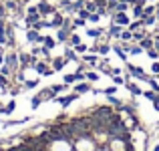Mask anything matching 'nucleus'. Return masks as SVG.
Listing matches in <instances>:
<instances>
[{
    "instance_id": "nucleus-30",
    "label": "nucleus",
    "mask_w": 159,
    "mask_h": 151,
    "mask_svg": "<svg viewBox=\"0 0 159 151\" xmlns=\"http://www.w3.org/2000/svg\"><path fill=\"white\" fill-rule=\"evenodd\" d=\"M121 40H123V43H127V40H133V32L129 30V28H127V30L123 28V32H121Z\"/></svg>"
},
{
    "instance_id": "nucleus-46",
    "label": "nucleus",
    "mask_w": 159,
    "mask_h": 151,
    "mask_svg": "<svg viewBox=\"0 0 159 151\" xmlns=\"http://www.w3.org/2000/svg\"><path fill=\"white\" fill-rule=\"evenodd\" d=\"M4 14H6V6H2V4H0V18H4Z\"/></svg>"
},
{
    "instance_id": "nucleus-20",
    "label": "nucleus",
    "mask_w": 159,
    "mask_h": 151,
    "mask_svg": "<svg viewBox=\"0 0 159 151\" xmlns=\"http://www.w3.org/2000/svg\"><path fill=\"white\" fill-rule=\"evenodd\" d=\"M105 97H107V103H109V105H113V107H117V109H119L121 105H123V101L117 99L115 95H105Z\"/></svg>"
},
{
    "instance_id": "nucleus-44",
    "label": "nucleus",
    "mask_w": 159,
    "mask_h": 151,
    "mask_svg": "<svg viewBox=\"0 0 159 151\" xmlns=\"http://www.w3.org/2000/svg\"><path fill=\"white\" fill-rule=\"evenodd\" d=\"M151 103H153V109H155V111L159 113V95H157V97H155V99L151 101Z\"/></svg>"
},
{
    "instance_id": "nucleus-33",
    "label": "nucleus",
    "mask_w": 159,
    "mask_h": 151,
    "mask_svg": "<svg viewBox=\"0 0 159 151\" xmlns=\"http://www.w3.org/2000/svg\"><path fill=\"white\" fill-rule=\"evenodd\" d=\"M157 95H159V93H155V91H151V89H149V91H143V97H145V99H149V101H153V99L157 97Z\"/></svg>"
},
{
    "instance_id": "nucleus-16",
    "label": "nucleus",
    "mask_w": 159,
    "mask_h": 151,
    "mask_svg": "<svg viewBox=\"0 0 159 151\" xmlns=\"http://www.w3.org/2000/svg\"><path fill=\"white\" fill-rule=\"evenodd\" d=\"M113 50L117 53V57H119L121 61H127V50L123 48V44H113Z\"/></svg>"
},
{
    "instance_id": "nucleus-10",
    "label": "nucleus",
    "mask_w": 159,
    "mask_h": 151,
    "mask_svg": "<svg viewBox=\"0 0 159 151\" xmlns=\"http://www.w3.org/2000/svg\"><path fill=\"white\" fill-rule=\"evenodd\" d=\"M48 22H51L52 28H61L62 22H65V16H62L61 12H54V14H52V20H48Z\"/></svg>"
},
{
    "instance_id": "nucleus-4",
    "label": "nucleus",
    "mask_w": 159,
    "mask_h": 151,
    "mask_svg": "<svg viewBox=\"0 0 159 151\" xmlns=\"http://www.w3.org/2000/svg\"><path fill=\"white\" fill-rule=\"evenodd\" d=\"M36 8H39V12H40V16H48V14H54V8L51 6V4L47 2V0H40L39 4H36Z\"/></svg>"
},
{
    "instance_id": "nucleus-5",
    "label": "nucleus",
    "mask_w": 159,
    "mask_h": 151,
    "mask_svg": "<svg viewBox=\"0 0 159 151\" xmlns=\"http://www.w3.org/2000/svg\"><path fill=\"white\" fill-rule=\"evenodd\" d=\"M32 66H34V71H36L39 75H52V73H54V69H52V66H47V62H44V61L34 62Z\"/></svg>"
},
{
    "instance_id": "nucleus-22",
    "label": "nucleus",
    "mask_w": 159,
    "mask_h": 151,
    "mask_svg": "<svg viewBox=\"0 0 159 151\" xmlns=\"http://www.w3.org/2000/svg\"><path fill=\"white\" fill-rule=\"evenodd\" d=\"M141 20H143V26H153V24L157 22V16L155 14H149V16H143Z\"/></svg>"
},
{
    "instance_id": "nucleus-1",
    "label": "nucleus",
    "mask_w": 159,
    "mask_h": 151,
    "mask_svg": "<svg viewBox=\"0 0 159 151\" xmlns=\"http://www.w3.org/2000/svg\"><path fill=\"white\" fill-rule=\"evenodd\" d=\"M125 65H127V71H129L131 77L139 79V81H147V75H145V71L141 69V66H135V65H131V62H125Z\"/></svg>"
},
{
    "instance_id": "nucleus-38",
    "label": "nucleus",
    "mask_w": 159,
    "mask_h": 151,
    "mask_svg": "<svg viewBox=\"0 0 159 151\" xmlns=\"http://www.w3.org/2000/svg\"><path fill=\"white\" fill-rule=\"evenodd\" d=\"M113 83H115L117 87H119V85H125V79L121 77V75H115V77H113Z\"/></svg>"
},
{
    "instance_id": "nucleus-37",
    "label": "nucleus",
    "mask_w": 159,
    "mask_h": 151,
    "mask_svg": "<svg viewBox=\"0 0 159 151\" xmlns=\"http://www.w3.org/2000/svg\"><path fill=\"white\" fill-rule=\"evenodd\" d=\"M149 14H155V6H143V16H149Z\"/></svg>"
},
{
    "instance_id": "nucleus-25",
    "label": "nucleus",
    "mask_w": 159,
    "mask_h": 151,
    "mask_svg": "<svg viewBox=\"0 0 159 151\" xmlns=\"http://www.w3.org/2000/svg\"><path fill=\"white\" fill-rule=\"evenodd\" d=\"M85 79L89 83H95V81H99L101 77H99V73H95V71H87V73H85Z\"/></svg>"
},
{
    "instance_id": "nucleus-12",
    "label": "nucleus",
    "mask_w": 159,
    "mask_h": 151,
    "mask_svg": "<svg viewBox=\"0 0 159 151\" xmlns=\"http://www.w3.org/2000/svg\"><path fill=\"white\" fill-rule=\"evenodd\" d=\"M125 87H127V89H129V93H131V95H133V97H143V91H141V89H139V87H137V85H135V83H131V81H127V83H125Z\"/></svg>"
},
{
    "instance_id": "nucleus-9",
    "label": "nucleus",
    "mask_w": 159,
    "mask_h": 151,
    "mask_svg": "<svg viewBox=\"0 0 159 151\" xmlns=\"http://www.w3.org/2000/svg\"><path fill=\"white\" fill-rule=\"evenodd\" d=\"M26 39L30 40V43H43V36L39 34L36 28H28V30H26Z\"/></svg>"
},
{
    "instance_id": "nucleus-49",
    "label": "nucleus",
    "mask_w": 159,
    "mask_h": 151,
    "mask_svg": "<svg viewBox=\"0 0 159 151\" xmlns=\"http://www.w3.org/2000/svg\"><path fill=\"white\" fill-rule=\"evenodd\" d=\"M4 62V57H2V48H0V65Z\"/></svg>"
},
{
    "instance_id": "nucleus-26",
    "label": "nucleus",
    "mask_w": 159,
    "mask_h": 151,
    "mask_svg": "<svg viewBox=\"0 0 159 151\" xmlns=\"http://www.w3.org/2000/svg\"><path fill=\"white\" fill-rule=\"evenodd\" d=\"M145 83L149 85V89H151V91H155V93H159V83H157L153 77H147V81H145Z\"/></svg>"
},
{
    "instance_id": "nucleus-18",
    "label": "nucleus",
    "mask_w": 159,
    "mask_h": 151,
    "mask_svg": "<svg viewBox=\"0 0 159 151\" xmlns=\"http://www.w3.org/2000/svg\"><path fill=\"white\" fill-rule=\"evenodd\" d=\"M91 91V85L89 83H79V85H75V93L83 95V93H89Z\"/></svg>"
},
{
    "instance_id": "nucleus-23",
    "label": "nucleus",
    "mask_w": 159,
    "mask_h": 151,
    "mask_svg": "<svg viewBox=\"0 0 159 151\" xmlns=\"http://www.w3.org/2000/svg\"><path fill=\"white\" fill-rule=\"evenodd\" d=\"M69 47H77V44H81V36L79 34H75V32H70V36H69Z\"/></svg>"
},
{
    "instance_id": "nucleus-8",
    "label": "nucleus",
    "mask_w": 159,
    "mask_h": 151,
    "mask_svg": "<svg viewBox=\"0 0 159 151\" xmlns=\"http://www.w3.org/2000/svg\"><path fill=\"white\" fill-rule=\"evenodd\" d=\"M125 26H121V24H111V28H109V39H121V32H123Z\"/></svg>"
},
{
    "instance_id": "nucleus-35",
    "label": "nucleus",
    "mask_w": 159,
    "mask_h": 151,
    "mask_svg": "<svg viewBox=\"0 0 159 151\" xmlns=\"http://www.w3.org/2000/svg\"><path fill=\"white\" fill-rule=\"evenodd\" d=\"M51 89H52V93H54V95H57V93H62V91H65V89H66V85H65V83H62V85H52V87H51Z\"/></svg>"
},
{
    "instance_id": "nucleus-6",
    "label": "nucleus",
    "mask_w": 159,
    "mask_h": 151,
    "mask_svg": "<svg viewBox=\"0 0 159 151\" xmlns=\"http://www.w3.org/2000/svg\"><path fill=\"white\" fill-rule=\"evenodd\" d=\"M75 99H79V93H70V95H66V97H54V101H57L61 107H69Z\"/></svg>"
},
{
    "instance_id": "nucleus-43",
    "label": "nucleus",
    "mask_w": 159,
    "mask_h": 151,
    "mask_svg": "<svg viewBox=\"0 0 159 151\" xmlns=\"http://www.w3.org/2000/svg\"><path fill=\"white\" fill-rule=\"evenodd\" d=\"M151 73H153V75H159V61H155V62L151 65Z\"/></svg>"
},
{
    "instance_id": "nucleus-29",
    "label": "nucleus",
    "mask_w": 159,
    "mask_h": 151,
    "mask_svg": "<svg viewBox=\"0 0 159 151\" xmlns=\"http://www.w3.org/2000/svg\"><path fill=\"white\" fill-rule=\"evenodd\" d=\"M14 109H16V103H14V101H10V103H8L6 107H2V113H4V115H10V113L14 111Z\"/></svg>"
},
{
    "instance_id": "nucleus-24",
    "label": "nucleus",
    "mask_w": 159,
    "mask_h": 151,
    "mask_svg": "<svg viewBox=\"0 0 159 151\" xmlns=\"http://www.w3.org/2000/svg\"><path fill=\"white\" fill-rule=\"evenodd\" d=\"M141 28H145V26H143V20H141V18H137L135 22H131V24H129V30H131V32L141 30Z\"/></svg>"
},
{
    "instance_id": "nucleus-21",
    "label": "nucleus",
    "mask_w": 159,
    "mask_h": 151,
    "mask_svg": "<svg viewBox=\"0 0 159 151\" xmlns=\"http://www.w3.org/2000/svg\"><path fill=\"white\" fill-rule=\"evenodd\" d=\"M43 44H44V48H48V50H51V48L57 47V40H54L52 36H43Z\"/></svg>"
},
{
    "instance_id": "nucleus-48",
    "label": "nucleus",
    "mask_w": 159,
    "mask_h": 151,
    "mask_svg": "<svg viewBox=\"0 0 159 151\" xmlns=\"http://www.w3.org/2000/svg\"><path fill=\"white\" fill-rule=\"evenodd\" d=\"M155 16H157V20H159V2H157V6H155Z\"/></svg>"
},
{
    "instance_id": "nucleus-39",
    "label": "nucleus",
    "mask_w": 159,
    "mask_h": 151,
    "mask_svg": "<svg viewBox=\"0 0 159 151\" xmlns=\"http://www.w3.org/2000/svg\"><path fill=\"white\" fill-rule=\"evenodd\" d=\"M77 14H79V16H81V18H85V20H87V18H89V14H91V12H89V10H87V8H81V10H79V12H77Z\"/></svg>"
},
{
    "instance_id": "nucleus-40",
    "label": "nucleus",
    "mask_w": 159,
    "mask_h": 151,
    "mask_svg": "<svg viewBox=\"0 0 159 151\" xmlns=\"http://www.w3.org/2000/svg\"><path fill=\"white\" fill-rule=\"evenodd\" d=\"M103 93H105V95H115V93H117V85H113V87H107V89L103 91Z\"/></svg>"
},
{
    "instance_id": "nucleus-34",
    "label": "nucleus",
    "mask_w": 159,
    "mask_h": 151,
    "mask_svg": "<svg viewBox=\"0 0 159 151\" xmlns=\"http://www.w3.org/2000/svg\"><path fill=\"white\" fill-rule=\"evenodd\" d=\"M85 24H87V20H85V18H81V16L73 20V28H77V26H85Z\"/></svg>"
},
{
    "instance_id": "nucleus-32",
    "label": "nucleus",
    "mask_w": 159,
    "mask_h": 151,
    "mask_svg": "<svg viewBox=\"0 0 159 151\" xmlns=\"http://www.w3.org/2000/svg\"><path fill=\"white\" fill-rule=\"evenodd\" d=\"M87 20H89V22H95V24H97L99 20H101V14H99V12H91V14H89V18H87Z\"/></svg>"
},
{
    "instance_id": "nucleus-19",
    "label": "nucleus",
    "mask_w": 159,
    "mask_h": 151,
    "mask_svg": "<svg viewBox=\"0 0 159 151\" xmlns=\"http://www.w3.org/2000/svg\"><path fill=\"white\" fill-rule=\"evenodd\" d=\"M103 28H87V36H91V39H101L103 34Z\"/></svg>"
},
{
    "instance_id": "nucleus-47",
    "label": "nucleus",
    "mask_w": 159,
    "mask_h": 151,
    "mask_svg": "<svg viewBox=\"0 0 159 151\" xmlns=\"http://www.w3.org/2000/svg\"><path fill=\"white\" fill-rule=\"evenodd\" d=\"M119 0H107V6H111V4H117Z\"/></svg>"
},
{
    "instance_id": "nucleus-3",
    "label": "nucleus",
    "mask_w": 159,
    "mask_h": 151,
    "mask_svg": "<svg viewBox=\"0 0 159 151\" xmlns=\"http://www.w3.org/2000/svg\"><path fill=\"white\" fill-rule=\"evenodd\" d=\"M18 62H20V69H26V66H32L36 61H34V57H32V54L20 53V54H18Z\"/></svg>"
},
{
    "instance_id": "nucleus-14",
    "label": "nucleus",
    "mask_w": 159,
    "mask_h": 151,
    "mask_svg": "<svg viewBox=\"0 0 159 151\" xmlns=\"http://www.w3.org/2000/svg\"><path fill=\"white\" fill-rule=\"evenodd\" d=\"M6 65L10 66L12 71H14V69H18V65H20V62H18V54L10 53V54H8V57H6Z\"/></svg>"
},
{
    "instance_id": "nucleus-36",
    "label": "nucleus",
    "mask_w": 159,
    "mask_h": 151,
    "mask_svg": "<svg viewBox=\"0 0 159 151\" xmlns=\"http://www.w3.org/2000/svg\"><path fill=\"white\" fill-rule=\"evenodd\" d=\"M73 48L77 50V53H81V54H85L87 50H89V47H87V44H83V43H81V44H77V47H73Z\"/></svg>"
},
{
    "instance_id": "nucleus-17",
    "label": "nucleus",
    "mask_w": 159,
    "mask_h": 151,
    "mask_svg": "<svg viewBox=\"0 0 159 151\" xmlns=\"http://www.w3.org/2000/svg\"><path fill=\"white\" fill-rule=\"evenodd\" d=\"M65 58H66V61H79V57H77V50H75L73 47H69V44H66V50H65Z\"/></svg>"
},
{
    "instance_id": "nucleus-27",
    "label": "nucleus",
    "mask_w": 159,
    "mask_h": 151,
    "mask_svg": "<svg viewBox=\"0 0 159 151\" xmlns=\"http://www.w3.org/2000/svg\"><path fill=\"white\" fill-rule=\"evenodd\" d=\"M85 8L89 12H97L99 10V6H97V2H95V0H85Z\"/></svg>"
},
{
    "instance_id": "nucleus-11",
    "label": "nucleus",
    "mask_w": 159,
    "mask_h": 151,
    "mask_svg": "<svg viewBox=\"0 0 159 151\" xmlns=\"http://www.w3.org/2000/svg\"><path fill=\"white\" fill-rule=\"evenodd\" d=\"M83 62H85V65H89V66H97V65H99V57H97V53L85 54V57H83Z\"/></svg>"
},
{
    "instance_id": "nucleus-7",
    "label": "nucleus",
    "mask_w": 159,
    "mask_h": 151,
    "mask_svg": "<svg viewBox=\"0 0 159 151\" xmlns=\"http://www.w3.org/2000/svg\"><path fill=\"white\" fill-rule=\"evenodd\" d=\"M70 32H73L70 28H65V26H61V28L57 30V40H58V43H69V36H70Z\"/></svg>"
},
{
    "instance_id": "nucleus-42",
    "label": "nucleus",
    "mask_w": 159,
    "mask_h": 151,
    "mask_svg": "<svg viewBox=\"0 0 159 151\" xmlns=\"http://www.w3.org/2000/svg\"><path fill=\"white\" fill-rule=\"evenodd\" d=\"M36 85H39V81H26V83H24V87H26V89H34Z\"/></svg>"
},
{
    "instance_id": "nucleus-13",
    "label": "nucleus",
    "mask_w": 159,
    "mask_h": 151,
    "mask_svg": "<svg viewBox=\"0 0 159 151\" xmlns=\"http://www.w3.org/2000/svg\"><path fill=\"white\" fill-rule=\"evenodd\" d=\"M139 47L143 48V50L153 48V32H151V34H147L145 39H141V40H139Z\"/></svg>"
},
{
    "instance_id": "nucleus-28",
    "label": "nucleus",
    "mask_w": 159,
    "mask_h": 151,
    "mask_svg": "<svg viewBox=\"0 0 159 151\" xmlns=\"http://www.w3.org/2000/svg\"><path fill=\"white\" fill-rule=\"evenodd\" d=\"M133 16H135V18H143V6H141V4H135V6H133Z\"/></svg>"
},
{
    "instance_id": "nucleus-2",
    "label": "nucleus",
    "mask_w": 159,
    "mask_h": 151,
    "mask_svg": "<svg viewBox=\"0 0 159 151\" xmlns=\"http://www.w3.org/2000/svg\"><path fill=\"white\" fill-rule=\"evenodd\" d=\"M111 18H113L115 24H121V26H129V24H131V18L127 16V12H115Z\"/></svg>"
},
{
    "instance_id": "nucleus-45",
    "label": "nucleus",
    "mask_w": 159,
    "mask_h": 151,
    "mask_svg": "<svg viewBox=\"0 0 159 151\" xmlns=\"http://www.w3.org/2000/svg\"><path fill=\"white\" fill-rule=\"evenodd\" d=\"M6 83H8V81H6V77H4V75L0 73V87H4V85H6Z\"/></svg>"
},
{
    "instance_id": "nucleus-41",
    "label": "nucleus",
    "mask_w": 159,
    "mask_h": 151,
    "mask_svg": "<svg viewBox=\"0 0 159 151\" xmlns=\"http://www.w3.org/2000/svg\"><path fill=\"white\" fill-rule=\"evenodd\" d=\"M40 103H43V99H40V97H39V95H36V97H34V99H32V103H30V105H32V109H36V107H39V105H40Z\"/></svg>"
},
{
    "instance_id": "nucleus-31",
    "label": "nucleus",
    "mask_w": 159,
    "mask_h": 151,
    "mask_svg": "<svg viewBox=\"0 0 159 151\" xmlns=\"http://www.w3.org/2000/svg\"><path fill=\"white\" fill-rule=\"evenodd\" d=\"M147 54H149V58H153V61H159V50L153 47V48H149L147 50Z\"/></svg>"
},
{
    "instance_id": "nucleus-50",
    "label": "nucleus",
    "mask_w": 159,
    "mask_h": 151,
    "mask_svg": "<svg viewBox=\"0 0 159 151\" xmlns=\"http://www.w3.org/2000/svg\"><path fill=\"white\" fill-rule=\"evenodd\" d=\"M153 151H159V143H157V145H155V147H153Z\"/></svg>"
},
{
    "instance_id": "nucleus-51",
    "label": "nucleus",
    "mask_w": 159,
    "mask_h": 151,
    "mask_svg": "<svg viewBox=\"0 0 159 151\" xmlns=\"http://www.w3.org/2000/svg\"><path fill=\"white\" fill-rule=\"evenodd\" d=\"M73 151H77V149H75V147H73Z\"/></svg>"
},
{
    "instance_id": "nucleus-15",
    "label": "nucleus",
    "mask_w": 159,
    "mask_h": 151,
    "mask_svg": "<svg viewBox=\"0 0 159 151\" xmlns=\"http://www.w3.org/2000/svg\"><path fill=\"white\" fill-rule=\"evenodd\" d=\"M66 58L65 57H57V58H52V69L54 71H61V69H65V65H66Z\"/></svg>"
}]
</instances>
